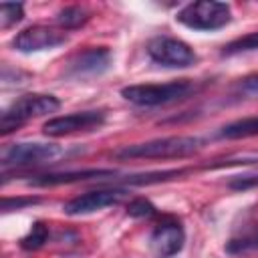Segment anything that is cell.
I'll list each match as a JSON object with an SVG mask.
<instances>
[{
	"instance_id": "9",
	"label": "cell",
	"mask_w": 258,
	"mask_h": 258,
	"mask_svg": "<svg viewBox=\"0 0 258 258\" xmlns=\"http://www.w3.org/2000/svg\"><path fill=\"white\" fill-rule=\"evenodd\" d=\"M67 40H69V36L62 30H56V28L44 26V24H32L14 36L12 46L18 52H38V50H46V48H56V46L64 44Z\"/></svg>"
},
{
	"instance_id": "20",
	"label": "cell",
	"mask_w": 258,
	"mask_h": 258,
	"mask_svg": "<svg viewBox=\"0 0 258 258\" xmlns=\"http://www.w3.org/2000/svg\"><path fill=\"white\" fill-rule=\"evenodd\" d=\"M236 91H238V95H242L246 99H258V75L244 77L236 85Z\"/></svg>"
},
{
	"instance_id": "11",
	"label": "cell",
	"mask_w": 258,
	"mask_h": 258,
	"mask_svg": "<svg viewBox=\"0 0 258 258\" xmlns=\"http://www.w3.org/2000/svg\"><path fill=\"white\" fill-rule=\"evenodd\" d=\"M185 232L175 220H165L157 224L149 236V248L157 258H169L183 248Z\"/></svg>"
},
{
	"instance_id": "19",
	"label": "cell",
	"mask_w": 258,
	"mask_h": 258,
	"mask_svg": "<svg viewBox=\"0 0 258 258\" xmlns=\"http://www.w3.org/2000/svg\"><path fill=\"white\" fill-rule=\"evenodd\" d=\"M125 212H127V216H131V218H151V216H155V206L149 202V200H145V198H135V200H131L129 204H127V208H125Z\"/></svg>"
},
{
	"instance_id": "5",
	"label": "cell",
	"mask_w": 258,
	"mask_h": 258,
	"mask_svg": "<svg viewBox=\"0 0 258 258\" xmlns=\"http://www.w3.org/2000/svg\"><path fill=\"white\" fill-rule=\"evenodd\" d=\"M147 54L153 62L169 69H185L198 62V54L187 42L165 34L153 36L147 42Z\"/></svg>"
},
{
	"instance_id": "17",
	"label": "cell",
	"mask_w": 258,
	"mask_h": 258,
	"mask_svg": "<svg viewBox=\"0 0 258 258\" xmlns=\"http://www.w3.org/2000/svg\"><path fill=\"white\" fill-rule=\"evenodd\" d=\"M24 18V6L20 2H2L0 4V26L10 28Z\"/></svg>"
},
{
	"instance_id": "4",
	"label": "cell",
	"mask_w": 258,
	"mask_h": 258,
	"mask_svg": "<svg viewBox=\"0 0 258 258\" xmlns=\"http://www.w3.org/2000/svg\"><path fill=\"white\" fill-rule=\"evenodd\" d=\"M175 20L194 30H220L232 22V10L226 2L200 0L185 4L175 14Z\"/></svg>"
},
{
	"instance_id": "15",
	"label": "cell",
	"mask_w": 258,
	"mask_h": 258,
	"mask_svg": "<svg viewBox=\"0 0 258 258\" xmlns=\"http://www.w3.org/2000/svg\"><path fill=\"white\" fill-rule=\"evenodd\" d=\"M48 236H50L48 226H46L44 222H34L32 228H30V232L20 240V246H22L24 250H28V252L40 250V248L48 242Z\"/></svg>"
},
{
	"instance_id": "13",
	"label": "cell",
	"mask_w": 258,
	"mask_h": 258,
	"mask_svg": "<svg viewBox=\"0 0 258 258\" xmlns=\"http://www.w3.org/2000/svg\"><path fill=\"white\" fill-rule=\"evenodd\" d=\"M256 135H258V115L236 119L232 123H226L218 131L220 139H246V137H256Z\"/></svg>"
},
{
	"instance_id": "8",
	"label": "cell",
	"mask_w": 258,
	"mask_h": 258,
	"mask_svg": "<svg viewBox=\"0 0 258 258\" xmlns=\"http://www.w3.org/2000/svg\"><path fill=\"white\" fill-rule=\"evenodd\" d=\"M113 62V54L107 46H91L81 52H77L64 67V75L75 81L101 77L109 71Z\"/></svg>"
},
{
	"instance_id": "7",
	"label": "cell",
	"mask_w": 258,
	"mask_h": 258,
	"mask_svg": "<svg viewBox=\"0 0 258 258\" xmlns=\"http://www.w3.org/2000/svg\"><path fill=\"white\" fill-rule=\"evenodd\" d=\"M107 119V113L101 109H89V111H77L60 117H52L42 125V133L48 137H64L73 133L93 131L99 129Z\"/></svg>"
},
{
	"instance_id": "2",
	"label": "cell",
	"mask_w": 258,
	"mask_h": 258,
	"mask_svg": "<svg viewBox=\"0 0 258 258\" xmlns=\"http://www.w3.org/2000/svg\"><path fill=\"white\" fill-rule=\"evenodd\" d=\"M196 93V83L189 79H177L171 83H147L129 85L121 89V97L139 107H159L181 101Z\"/></svg>"
},
{
	"instance_id": "6",
	"label": "cell",
	"mask_w": 258,
	"mask_h": 258,
	"mask_svg": "<svg viewBox=\"0 0 258 258\" xmlns=\"http://www.w3.org/2000/svg\"><path fill=\"white\" fill-rule=\"evenodd\" d=\"M58 155H62V149L54 143H32V141H20L10 143L2 149L0 163L2 167H28L44 161H52Z\"/></svg>"
},
{
	"instance_id": "12",
	"label": "cell",
	"mask_w": 258,
	"mask_h": 258,
	"mask_svg": "<svg viewBox=\"0 0 258 258\" xmlns=\"http://www.w3.org/2000/svg\"><path fill=\"white\" fill-rule=\"evenodd\" d=\"M115 169H77V171H62V173H44L34 175L28 179L30 185H60V183H73V181H85L93 177H113Z\"/></svg>"
},
{
	"instance_id": "21",
	"label": "cell",
	"mask_w": 258,
	"mask_h": 258,
	"mask_svg": "<svg viewBox=\"0 0 258 258\" xmlns=\"http://www.w3.org/2000/svg\"><path fill=\"white\" fill-rule=\"evenodd\" d=\"M228 187H230V189H236V191H244V189H250V187H258V173L234 175V177L228 181Z\"/></svg>"
},
{
	"instance_id": "3",
	"label": "cell",
	"mask_w": 258,
	"mask_h": 258,
	"mask_svg": "<svg viewBox=\"0 0 258 258\" xmlns=\"http://www.w3.org/2000/svg\"><path fill=\"white\" fill-rule=\"evenodd\" d=\"M60 109V101L54 95H40V93H28L18 97L10 107L2 111L0 117V133L8 135L16 129H20L24 123H28L34 117H42L48 113H54Z\"/></svg>"
},
{
	"instance_id": "22",
	"label": "cell",
	"mask_w": 258,
	"mask_h": 258,
	"mask_svg": "<svg viewBox=\"0 0 258 258\" xmlns=\"http://www.w3.org/2000/svg\"><path fill=\"white\" fill-rule=\"evenodd\" d=\"M34 204H40V198H32V196H28V198H4L2 200V210L4 212H18V210H22V208H26V206H34Z\"/></svg>"
},
{
	"instance_id": "1",
	"label": "cell",
	"mask_w": 258,
	"mask_h": 258,
	"mask_svg": "<svg viewBox=\"0 0 258 258\" xmlns=\"http://www.w3.org/2000/svg\"><path fill=\"white\" fill-rule=\"evenodd\" d=\"M204 147V139L191 135H171L159 137L143 143L125 145L115 151L119 159H179L198 153Z\"/></svg>"
},
{
	"instance_id": "14",
	"label": "cell",
	"mask_w": 258,
	"mask_h": 258,
	"mask_svg": "<svg viewBox=\"0 0 258 258\" xmlns=\"http://www.w3.org/2000/svg\"><path fill=\"white\" fill-rule=\"evenodd\" d=\"M89 18H91V12L87 8H83V6H64L56 14V24L62 30H75V28H81Z\"/></svg>"
},
{
	"instance_id": "16",
	"label": "cell",
	"mask_w": 258,
	"mask_h": 258,
	"mask_svg": "<svg viewBox=\"0 0 258 258\" xmlns=\"http://www.w3.org/2000/svg\"><path fill=\"white\" fill-rule=\"evenodd\" d=\"M258 50V32H250L246 36H240L232 42H228L222 48V56H234L242 52H256Z\"/></svg>"
},
{
	"instance_id": "18",
	"label": "cell",
	"mask_w": 258,
	"mask_h": 258,
	"mask_svg": "<svg viewBox=\"0 0 258 258\" xmlns=\"http://www.w3.org/2000/svg\"><path fill=\"white\" fill-rule=\"evenodd\" d=\"M228 252L232 254H242V252H250V250H258V230L256 232H248L240 238H232L226 246Z\"/></svg>"
},
{
	"instance_id": "10",
	"label": "cell",
	"mask_w": 258,
	"mask_h": 258,
	"mask_svg": "<svg viewBox=\"0 0 258 258\" xmlns=\"http://www.w3.org/2000/svg\"><path fill=\"white\" fill-rule=\"evenodd\" d=\"M125 196H127V191H125V189H119V187L93 189V191H87V194H81V196L69 200V202L62 206V212L69 214V216L93 214V212H99V210H103V208H109V206L119 204Z\"/></svg>"
}]
</instances>
